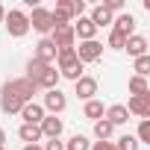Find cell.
<instances>
[{
  "instance_id": "cell-1",
  "label": "cell",
  "mask_w": 150,
  "mask_h": 150,
  "mask_svg": "<svg viewBox=\"0 0 150 150\" xmlns=\"http://www.w3.org/2000/svg\"><path fill=\"white\" fill-rule=\"evenodd\" d=\"M27 80L35 83V88L50 91V88H59V71H56V65H44L38 59H30L27 62Z\"/></svg>"
},
{
  "instance_id": "cell-2",
  "label": "cell",
  "mask_w": 150,
  "mask_h": 150,
  "mask_svg": "<svg viewBox=\"0 0 150 150\" xmlns=\"http://www.w3.org/2000/svg\"><path fill=\"white\" fill-rule=\"evenodd\" d=\"M3 27H6V33H9L12 38H24V35L30 33V18H27V12H21V9H12V12H6V18H3Z\"/></svg>"
},
{
  "instance_id": "cell-3",
  "label": "cell",
  "mask_w": 150,
  "mask_h": 150,
  "mask_svg": "<svg viewBox=\"0 0 150 150\" xmlns=\"http://www.w3.org/2000/svg\"><path fill=\"white\" fill-rule=\"evenodd\" d=\"M0 91H3V94H12V97H18L21 103H30V100H33V94H35L38 88H35V83H30L27 77H21V80H9V83L0 88Z\"/></svg>"
},
{
  "instance_id": "cell-4",
  "label": "cell",
  "mask_w": 150,
  "mask_h": 150,
  "mask_svg": "<svg viewBox=\"0 0 150 150\" xmlns=\"http://www.w3.org/2000/svg\"><path fill=\"white\" fill-rule=\"evenodd\" d=\"M74 50H77V59H80L83 65L97 62V59L103 56V44H100L97 38H91V41H80V47H74Z\"/></svg>"
},
{
  "instance_id": "cell-5",
  "label": "cell",
  "mask_w": 150,
  "mask_h": 150,
  "mask_svg": "<svg viewBox=\"0 0 150 150\" xmlns=\"http://www.w3.org/2000/svg\"><path fill=\"white\" fill-rule=\"evenodd\" d=\"M27 18H30V27H33L35 33H41V35L53 33V21H50V9H44V6H35V9H33V15H27Z\"/></svg>"
},
{
  "instance_id": "cell-6",
  "label": "cell",
  "mask_w": 150,
  "mask_h": 150,
  "mask_svg": "<svg viewBox=\"0 0 150 150\" xmlns=\"http://www.w3.org/2000/svg\"><path fill=\"white\" fill-rule=\"evenodd\" d=\"M65 106H68V97L59 91V88H50V91H44V112H50V115H59V112H65Z\"/></svg>"
},
{
  "instance_id": "cell-7",
  "label": "cell",
  "mask_w": 150,
  "mask_h": 150,
  "mask_svg": "<svg viewBox=\"0 0 150 150\" xmlns=\"http://www.w3.org/2000/svg\"><path fill=\"white\" fill-rule=\"evenodd\" d=\"M50 41L56 44V50H65V47H74V41H77V35H74V27H56L50 33Z\"/></svg>"
},
{
  "instance_id": "cell-8",
  "label": "cell",
  "mask_w": 150,
  "mask_h": 150,
  "mask_svg": "<svg viewBox=\"0 0 150 150\" xmlns=\"http://www.w3.org/2000/svg\"><path fill=\"white\" fill-rule=\"evenodd\" d=\"M38 129H41V138H59L62 129H65V124H62L59 115H44V121L38 124Z\"/></svg>"
},
{
  "instance_id": "cell-9",
  "label": "cell",
  "mask_w": 150,
  "mask_h": 150,
  "mask_svg": "<svg viewBox=\"0 0 150 150\" xmlns=\"http://www.w3.org/2000/svg\"><path fill=\"white\" fill-rule=\"evenodd\" d=\"M74 94H77L80 100H94V94H97V80H94V77H80L77 83H74Z\"/></svg>"
},
{
  "instance_id": "cell-10",
  "label": "cell",
  "mask_w": 150,
  "mask_h": 150,
  "mask_svg": "<svg viewBox=\"0 0 150 150\" xmlns=\"http://www.w3.org/2000/svg\"><path fill=\"white\" fill-rule=\"evenodd\" d=\"M127 112L135 118H150V94H135L127 103Z\"/></svg>"
},
{
  "instance_id": "cell-11",
  "label": "cell",
  "mask_w": 150,
  "mask_h": 150,
  "mask_svg": "<svg viewBox=\"0 0 150 150\" xmlns=\"http://www.w3.org/2000/svg\"><path fill=\"white\" fill-rule=\"evenodd\" d=\"M21 118H24V124H33V127H38L41 121H44V109H41V103H35V100H30V103H24V109L18 112Z\"/></svg>"
},
{
  "instance_id": "cell-12",
  "label": "cell",
  "mask_w": 150,
  "mask_h": 150,
  "mask_svg": "<svg viewBox=\"0 0 150 150\" xmlns=\"http://www.w3.org/2000/svg\"><path fill=\"white\" fill-rule=\"evenodd\" d=\"M112 30L115 33H121V35H135V15H129V12H121L118 18H112Z\"/></svg>"
},
{
  "instance_id": "cell-13",
  "label": "cell",
  "mask_w": 150,
  "mask_h": 150,
  "mask_svg": "<svg viewBox=\"0 0 150 150\" xmlns=\"http://www.w3.org/2000/svg\"><path fill=\"white\" fill-rule=\"evenodd\" d=\"M56 53H59L56 44H53L50 38H41V41L35 44V56H33V59H38V62H44V65H53V62H56Z\"/></svg>"
},
{
  "instance_id": "cell-14",
  "label": "cell",
  "mask_w": 150,
  "mask_h": 150,
  "mask_svg": "<svg viewBox=\"0 0 150 150\" xmlns=\"http://www.w3.org/2000/svg\"><path fill=\"white\" fill-rule=\"evenodd\" d=\"M74 27V35H80V41H91L94 35H97V27L83 15V18H77V24H71Z\"/></svg>"
},
{
  "instance_id": "cell-15",
  "label": "cell",
  "mask_w": 150,
  "mask_h": 150,
  "mask_svg": "<svg viewBox=\"0 0 150 150\" xmlns=\"http://www.w3.org/2000/svg\"><path fill=\"white\" fill-rule=\"evenodd\" d=\"M103 118H106L112 127H124V124L129 121V112H127V106H124V103H115V106H109V109H106V115H103Z\"/></svg>"
},
{
  "instance_id": "cell-16",
  "label": "cell",
  "mask_w": 150,
  "mask_h": 150,
  "mask_svg": "<svg viewBox=\"0 0 150 150\" xmlns=\"http://www.w3.org/2000/svg\"><path fill=\"white\" fill-rule=\"evenodd\" d=\"M124 50L129 53V56H147V38L144 35H129L127 38V44H124Z\"/></svg>"
},
{
  "instance_id": "cell-17",
  "label": "cell",
  "mask_w": 150,
  "mask_h": 150,
  "mask_svg": "<svg viewBox=\"0 0 150 150\" xmlns=\"http://www.w3.org/2000/svg\"><path fill=\"white\" fill-rule=\"evenodd\" d=\"M88 21H91V24H94V27L100 30V27H106V24H112V12H109V9H106L103 3H97V6L91 9V15H88Z\"/></svg>"
},
{
  "instance_id": "cell-18",
  "label": "cell",
  "mask_w": 150,
  "mask_h": 150,
  "mask_svg": "<svg viewBox=\"0 0 150 150\" xmlns=\"http://www.w3.org/2000/svg\"><path fill=\"white\" fill-rule=\"evenodd\" d=\"M18 135H21V141H24V144H38V141H41V129H38V127H33V124H21Z\"/></svg>"
},
{
  "instance_id": "cell-19",
  "label": "cell",
  "mask_w": 150,
  "mask_h": 150,
  "mask_svg": "<svg viewBox=\"0 0 150 150\" xmlns=\"http://www.w3.org/2000/svg\"><path fill=\"white\" fill-rule=\"evenodd\" d=\"M0 109H3L6 115H18V112L24 109V103H21L18 97H12V94H3V91H0Z\"/></svg>"
},
{
  "instance_id": "cell-20",
  "label": "cell",
  "mask_w": 150,
  "mask_h": 150,
  "mask_svg": "<svg viewBox=\"0 0 150 150\" xmlns=\"http://www.w3.org/2000/svg\"><path fill=\"white\" fill-rule=\"evenodd\" d=\"M83 115H86L88 121H100V118L106 115V109H103V103H100V100H86V109H83Z\"/></svg>"
},
{
  "instance_id": "cell-21",
  "label": "cell",
  "mask_w": 150,
  "mask_h": 150,
  "mask_svg": "<svg viewBox=\"0 0 150 150\" xmlns=\"http://www.w3.org/2000/svg\"><path fill=\"white\" fill-rule=\"evenodd\" d=\"M112 132H115V127H112L106 118L94 121V135H97V141H109V138H112Z\"/></svg>"
},
{
  "instance_id": "cell-22",
  "label": "cell",
  "mask_w": 150,
  "mask_h": 150,
  "mask_svg": "<svg viewBox=\"0 0 150 150\" xmlns=\"http://www.w3.org/2000/svg\"><path fill=\"white\" fill-rule=\"evenodd\" d=\"M127 88H129V94H132V97H135V94H150V86H147V80H144V77H129Z\"/></svg>"
},
{
  "instance_id": "cell-23",
  "label": "cell",
  "mask_w": 150,
  "mask_h": 150,
  "mask_svg": "<svg viewBox=\"0 0 150 150\" xmlns=\"http://www.w3.org/2000/svg\"><path fill=\"white\" fill-rule=\"evenodd\" d=\"M88 147H91V141H88L83 132L71 135V138H68V144H65V150H88Z\"/></svg>"
},
{
  "instance_id": "cell-24",
  "label": "cell",
  "mask_w": 150,
  "mask_h": 150,
  "mask_svg": "<svg viewBox=\"0 0 150 150\" xmlns=\"http://www.w3.org/2000/svg\"><path fill=\"white\" fill-rule=\"evenodd\" d=\"M135 141H138V144H150V118H141V121H138Z\"/></svg>"
},
{
  "instance_id": "cell-25",
  "label": "cell",
  "mask_w": 150,
  "mask_h": 150,
  "mask_svg": "<svg viewBox=\"0 0 150 150\" xmlns=\"http://www.w3.org/2000/svg\"><path fill=\"white\" fill-rule=\"evenodd\" d=\"M132 71H135V77H144L147 80V74H150V56H138L135 65H132Z\"/></svg>"
},
{
  "instance_id": "cell-26",
  "label": "cell",
  "mask_w": 150,
  "mask_h": 150,
  "mask_svg": "<svg viewBox=\"0 0 150 150\" xmlns=\"http://www.w3.org/2000/svg\"><path fill=\"white\" fill-rule=\"evenodd\" d=\"M115 150H138V141H135V135H121L118 141H115Z\"/></svg>"
},
{
  "instance_id": "cell-27",
  "label": "cell",
  "mask_w": 150,
  "mask_h": 150,
  "mask_svg": "<svg viewBox=\"0 0 150 150\" xmlns=\"http://www.w3.org/2000/svg\"><path fill=\"white\" fill-rule=\"evenodd\" d=\"M124 44H127V35H121V33H109V47L112 50H124Z\"/></svg>"
},
{
  "instance_id": "cell-28",
  "label": "cell",
  "mask_w": 150,
  "mask_h": 150,
  "mask_svg": "<svg viewBox=\"0 0 150 150\" xmlns=\"http://www.w3.org/2000/svg\"><path fill=\"white\" fill-rule=\"evenodd\" d=\"M41 150H65V144H62V141H59V138H47V141H44V147H41Z\"/></svg>"
},
{
  "instance_id": "cell-29",
  "label": "cell",
  "mask_w": 150,
  "mask_h": 150,
  "mask_svg": "<svg viewBox=\"0 0 150 150\" xmlns=\"http://www.w3.org/2000/svg\"><path fill=\"white\" fill-rule=\"evenodd\" d=\"M103 6H106V9H109V12L115 15V12H121V9H124V0H106Z\"/></svg>"
},
{
  "instance_id": "cell-30",
  "label": "cell",
  "mask_w": 150,
  "mask_h": 150,
  "mask_svg": "<svg viewBox=\"0 0 150 150\" xmlns=\"http://www.w3.org/2000/svg\"><path fill=\"white\" fill-rule=\"evenodd\" d=\"M88 150H115V141H94Z\"/></svg>"
},
{
  "instance_id": "cell-31",
  "label": "cell",
  "mask_w": 150,
  "mask_h": 150,
  "mask_svg": "<svg viewBox=\"0 0 150 150\" xmlns=\"http://www.w3.org/2000/svg\"><path fill=\"white\" fill-rule=\"evenodd\" d=\"M24 150H41V144H24Z\"/></svg>"
},
{
  "instance_id": "cell-32",
  "label": "cell",
  "mask_w": 150,
  "mask_h": 150,
  "mask_svg": "<svg viewBox=\"0 0 150 150\" xmlns=\"http://www.w3.org/2000/svg\"><path fill=\"white\" fill-rule=\"evenodd\" d=\"M3 18H6V6L0 3V24H3Z\"/></svg>"
},
{
  "instance_id": "cell-33",
  "label": "cell",
  "mask_w": 150,
  "mask_h": 150,
  "mask_svg": "<svg viewBox=\"0 0 150 150\" xmlns=\"http://www.w3.org/2000/svg\"><path fill=\"white\" fill-rule=\"evenodd\" d=\"M6 144V132H3V127H0V147Z\"/></svg>"
},
{
  "instance_id": "cell-34",
  "label": "cell",
  "mask_w": 150,
  "mask_h": 150,
  "mask_svg": "<svg viewBox=\"0 0 150 150\" xmlns=\"http://www.w3.org/2000/svg\"><path fill=\"white\" fill-rule=\"evenodd\" d=\"M0 150H6V147H0Z\"/></svg>"
}]
</instances>
